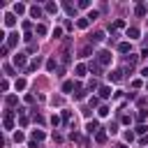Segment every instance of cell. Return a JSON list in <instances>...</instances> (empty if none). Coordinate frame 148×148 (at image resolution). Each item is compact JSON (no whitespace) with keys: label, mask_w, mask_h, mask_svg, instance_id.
I'll return each instance as SVG.
<instances>
[{"label":"cell","mask_w":148,"mask_h":148,"mask_svg":"<svg viewBox=\"0 0 148 148\" xmlns=\"http://www.w3.org/2000/svg\"><path fill=\"white\" fill-rule=\"evenodd\" d=\"M46 72H56V58H49L46 60Z\"/></svg>","instance_id":"cell-19"},{"label":"cell","mask_w":148,"mask_h":148,"mask_svg":"<svg viewBox=\"0 0 148 148\" xmlns=\"http://www.w3.org/2000/svg\"><path fill=\"white\" fill-rule=\"evenodd\" d=\"M86 72H88L86 65H76V67H74V74H76V76H86Z\"/></svg>","instance_id":"cell-11"},{"label":"cell","mask_w":148,"mask_h":148,"mask_svg":"<svg viewBox=\"0 0 148 148\" xmlns=\"http://www.w3.org/2000/svg\"><path fill=\"white\" fill-rule=\"evenodd\" d=\"M72 90H76L74 81H65V83H62V92H72Z\"/></svg>","instance_id":"cell-12"},{"label":"cell","mask_w":148,"mask_h":148,"mask_svg":"<svg viewBox=\"0 0 148 148\" xmlns=\"http://www.w3.org/2000/svg\"><path fill=\"white\" fill-rule=\"evenodd\" d=\"M90 39H92V42H102V39H104V32H102V30H97V32H92V37H90Z\"/></svg>","instance_id":"cell-21"},{"label":"cell","mask_w":148,"mask_h":148,"mask_svg":"<svg viewBox=\"0 0 148 148\" xmlns=\"http://www.w3.org/2000/svg\"><path fill=\"white\" fill-rule=\"evenodd\" d=\"M69 118H72V113H69V111H62V120H65V123H69Z\"/></svg>","instance_id":"cell-37"},{"label":"cell","mask_w":148,"mask_h":148,"mask_svg":"<svg viewBox=\"0 0 148 148\" xmlns=\"http://www.w3.org/2000/svg\"><path fill=\"white\" fill-rule=\"evenodd\" d=\"M125 141H134V132H125Z\"/></svg>","instance_id":"cell-38"},{"label":"cell","mask_w":148,"mask_h":148,"mask_svg":"<svg viewBox=\"0 0 148 148\" xmlns=\"http://www.w3.org/2000/svg\"><path fill=\"white\" fill-rule=\"evenodd\" d=\"M86 132H88V134H92V132L97 134V120H88V125H86Z\"/></svg>","instance_id":"cell-7"},{"label":"cell","mask_w":148,"mask_h":148,"mask_svg":"<svg viewBox=\"0 0 148 148\" xmlns=\"http://www.w3.org/2000/svg\"><path fill=\"white\" fill-rule=\"evenodd\" d=\"M90 51H92L90 46H86V49H81V58H88V56H90Z\"/></svg>","instance_id":"cell-29"},{"label":"cell","mask_w":148,"mask_h":148,"mask_svg":"<svg viewBox=\"0 0 148 148\" xmlns=\"http://www.w3.org/2000/svg\"><path fill=\"white\" fill-rule=\"evenodd\" d=\"M90 72H102V67L97 62H90Z\"/></svg>","instance_id":"cell-31"},{"label":"cell","mask_w":148,"mask_h":148,"mask_svg":"<svg viewBox=\"0 0 148 148\" xmlns=\"http://www.w3.org/2000/svg\"><path fill=\"white\" fill-rule=\"evenodd\" d=\"M2 125H5V130H7V132H9V130H14V111H5Z\"/></svg>","instance_id":"cell-1"},{"label":"cell","mask_w":148,"mask_h":148,"mask_svg":"<svg viewBox=\"0 0 148 148\" xmlns=\"http://www.w3.org/2000/svg\"><path fill=\"white\" fill-rule=\"evenodd\" d=\"M79 7H81V9H86V7H90V2H88V0H81V2H79Z\"/></svg>","instance_id":"cell-39"},{"label":"cell","mask_w":148,"mask_h":148,"mask_svg":"<svg viewBox=\"0 0 148 148\" xmlns=\"http://www.w3.org/2000/svg\"><path fill=\"white\" fill-rule=\"evenodd\" d=\"M76 25H79L81 30H86V28L90 25V21H88V16H83V18H79V21H76Z\"/></svg>","instance_id":"cell-15"},{"label":"cell","mask_w":148,"mask_h":148,"mask_svg":"<svg viewBox=\"0 0 148 148\" xmlns=\"http://www.w3.org/2000/svg\"><path fill=\"white\" fill-rule=\"evenodd\" d=\"M51 125H56V127H58V125H60V118H58V116H56V113H53V116H51Z\"/></svg>","instance_id":"cell-34"},{"label":"cell","mask_w":148,"mask_h":148,"mask_svg":"<svg viewBox=\"0 0 148 148\" xmlns=\"http://www.w3.org/2000/svg\"><path fill=\"white\" fill-rule=\"evenodd\" d=\"M23 139H25V136H23V132H16V134H14V141H16V143H18V141H23Z\"/></svg>","instance_id":"cell-36"},{"label":"cell","mask_w":148,"mask_h":148,"mask_svg":"<svg viewBox=\"0 0 148 148\" xmlns=\"http://www.w3.org/2000/svg\"><path fill=\"white\" fill-rule=\"evenodd\" d=\"M16 102H18V97H16V95H7V104H9V106H14Z\"/></svg>","instance_id":"cell-27"},{"label":"cell","mask_w":148,"mask_h":148,"mask_svg":"<svg viewBox=\"0 0 148 148\" xmlns=\"http://www.w3.org/2000/svg\"><path fill=\"white\" fill-rule=\"evenodd\" d=\"M39 65H42V58H35V60H32V62H30V67H28V69H25V72H35V69H37V67H39Z\"/></svg>","instance_id":"cell-16"},{"label":"cell","mask_w":148,"mask_h":148,"mask_svg":"<svg viewBox=\"0 0 148 148\" xmlns=\"http://www.w3.org/2000/svg\"><path fill=\"white\" fill-rule=\"evenodd\" d=\"M95 139H97V143H104V141H106V132H97Z\"/></svg>","instance_id":"cell-24"},{"label":"cell","mask_w":148,"mask_h":148,"mask_svg":"<svg viewBox=\"0 0 148 148\" xmlns=\"http://www.w3.org/2000/svg\"><path fill=\"white\" fill-rule=\"evenodd\" d=\"M44 136H46V134H44L42 130H35V132H32V141H44Z\"/></svg>","instance_id":"cell-17"},{"label":"cell","mask_w":148,"mask_h":148,"mask_svg":"<svg viewBox=\"0 0 148 148\" xmlns=\"http://www.w3.org/2000/svg\"><path fill=\"white\" fill-rule=\"evenodd\" d=\"M127 37H130V39H139V28H134V25L127 28Z\"/></svg>","instance_id":"cell-9"},{"label":"cell","mask_w":148,"mask_h":148,"mask_svg":"<svg viewBox=\"0 0 148 148\" xmlns=\"http://www.w3.org/2000/svg\"><path fill=\"white\" fill-rule=\"evenodd\" d=\"M109 111H111L109 106H99V116H102V118H104V116H109Z\"/></svg>","instance_id":"cell-30"},{"label":"cell","mask_w":148,"mask_h":148,"mask_svg":"<svg viewBox=\"0 0 148 148\" xmlns=\"http://www.w3.org/2000/svg\"><path fill=\"white\" fill-rule=\"evenodd\" d=\"M120 74H123V72H111V74H109V81H116V83H118V81L123 79Z\"/></svg>","instance_id":"cell-22"},{"label":"cell","mask_w":148,"mask_h":148,"mask_svg":"<svg viewBox=\"0 0 148 148\" xmlns=\"http://www.w3.org/2000/svg\"><path fill=\"white\" fill-rule=\"evenodd\" d=\"M5 25H7V28H14V25H16V14H14V12H7V14H5Z\"/></svg>","instance_id":"cell-3"},{"label":"cell","mask_w":148,"mask_h":148,"mask_svg":"<svg viewBox=\"0 0 148 148\" xmlns=\"http://www.w3.org/2000/svg\"><path fill=\"white\" fill-rule=\"evenodd\" d=\"M35 32H37V35H46V25H42V23H39V25L35 28Z\"/></svg>","instance_id":"cell-28"},{"label":"cell","mask_w":148,"mask_h":148,"mask_svg":"<svg viewBox=\"0 0 148 148\" xmlns=\"http://www.w3.org/2000/svg\"><path fill=\"white\" fill-rule=\"evenodd\" d=\"M146 130H148V127H146V125H139V127H136V134H143V132H146Z\"/></svg>","instance_id":"cell-41"},{"label":"cell","mask_w":148,"mask_h":148,"mask_svg":"<svg viewBox=\"0 0 148 148\" xmlns=\"http://www.w3.org/2000/svg\"><path fill=\"white\" fill-rule=\"evenodd\" d=\"M62 7H65V12H67L69 16H74V14H76V7H74V5H69V2H65Z\"/></svg>","instance_id":"cell-18"},{"label":"cell","mask_w":148,"mask_h":148,"mask_svg":"<svg viewBox=\"0 0 148 148\" xmlns=\"http://www.w3.org/2000/svg\"><path fill=\"white\" fill-rule=\"evenodd\" d=\"M51 104H53V106H60V104H62V97H53Z\"/></svg>","instance_id":"cell-32"},{"label":"cell","mask_w":148,"mask_h":148,"mask_svg":"<svg viewBox=\"0 0 148 148\" xmlns=\"http://www.w3.org/2000/svg\"><path fill=\"white\" fill-rule=\"evenodd\" d=\"M44 9H46L49 14H56V12H58V5H56V2H46V5H44Z\"/></svg>","instance_id":"cell-13"},{"label":"cell","mask_w":148,"mask_h":148,"mask_svg":"<svg viewBox=\"0 0 148 148\" xmlns=\"http://www.w3.org/2000/svg\"><path fill=\"white\" fill-rule=\"evenodd\" d=\"M130 49H132L130 42H120V44H118V51H120V53H130Z\"/></svg>","instance_id":"cell-10"},{"label":"cell","mask_w":148,"mask_h":148,"mask_svg":"<svg viewBox=\"0 0 148 148\" xmlns=\"http://www.w3.org/2000/svg\"><path fill=\"white\" fill-rule=\"evenodd\" d=\"M23 12H25V5L23 2H16L14 5V14H23Z\"/></svg>","instance_id":"cell-20"},{"label":"cell","mask_w":148,"mask_h":148,"mask_svg":"<svg viewBox=\"0 0 148 148\" xmlns=\"http://www.w3.org/2000/svg\"><path fill=\"white\" fill-rule=\"evenodd\" d=\"M97 16H99V12H97V9H90V12H88V21H95Z\"/></svg>","instance_id":"cell-25"},{"label":"cell","mask_w":148,"mask_h":148,"mask_svg":"<svg viewBox=\"0 0 148 148\" xmlns=\"http://www.w3.org/2000/svg\"><path fill=\"white\" fill-rule=\"evenodd\" d=\"M14 86H16V90H25V81H23V79H16Z\"/></svg>","instance_id":"cell-26"},{"label":"cell","mask_w":148,"mask_h":148,"mask_svg":"<svg viewBox=\"0 0 148 148\" xmlns=\"http://www.w3.org/2000/svg\"><path fill=\"white\" fill-rule=\"evenodd\" d=\"M92 88H97V81L92 79V81H88V90H92Z\"/></svg>","instance_id":"cell-40"},{"label":"cell","mask_w":148,"mask_h":148,"mask_svg":"<svg viewBox=\"0 0 148 148\" xmlns=\"http://www.w3.org/2000/svg\"><path fill=\"white\" fill-rule=\"evenodd\" d=\"M111 95H113V90H111L109 86H102V88H99V97L106 99V97H111Z\"/></svg>","instance_id":"cell-6"},{"label":"cell","mask_w":148,"mask_h":148,"mask_svg":"<svg viewBox=\"0 0 148 148\" xmlns=\"http://www.w3.org/2000/svg\"><path fill=\"white\" fill-rule=\"evenodd\" d=\"M76 99H86V90L81 86H76Z\"/></svg>","instance_id":"cell-23"},{"label":"cell","mask_w":148,"mask_h":148,"mask_svg":"<svg viewBox=\"0 0 148 148\" xmlns=\"http://www.w3.org/2000/svg\"><path fill=\"white\" fill-rule=\"evenodd\" d=\"M32 120H35V123H39V125H44V118H42L39 113H35V116H32Z\"/></svg>","instance_id":"cell-33"},{"label":"cell","mask_w":148,"mask_h":148,"mask_svg":"<svg viewBox=\"0 0 148 148\" xmlns=\"http://www.w3.org/2000/svg\"><path fill=\"white\" fill-rule=\"evenodd\" d=\"M97 60H99V65H109V62H111V53H109L106 49H102V51L97 53Z\"/></svg>","instance_id":"cell-2"},{"label":"cell","mask_w":148,"mask_h":148,"mask_svg":"<svg viewBox=\"0 0 148 148\" xmlns=\"http://www.w3.org/2000/svg\"><path fill=\"white\" fill-rule=\"evenodd\" d=\"M14 65L16 67H25V53H16L14 56Z\"/></svg>","instance_id":"cell-4"},{"label":"cell","mask_w":148,"mask_h":148,"mask_svg":"<svg viewBox=\"0 0 148 148\" xmlns=\"http://www.w3.org/2000/svg\"><path fill=\"white\" fill-rule=\"evenodd\" d=\"M146 88H148V83H146Z\"/></svg>","instance_id":"cell-43"},{"label":"cell","mask_w":148,"mask_h":148,"mask_svg":"<svg viewBox=\"0 0 148 148\" xmlns=\"http://www.w3.org/2000/svg\"><path fill=\"white\" fill-rule=\"evenodd\" d=\"M134 12H136V16H146V14H148V7H146V5H136Z\"/></svg>","instance_id":"cell-14"},{"label":"cell","mask_w":148,"mask_h":148,"mask_svg":"<svg viewBox=\"0 0 148 148\" xmlns=\"http://www.w3.org/2000/svg\"><path fill=\"white\" fill-rule=\"evenodd\" d=\"M16 42H18V35H16V32L7 35V46H9V49H12V46H16Z\"/></svg>","instance_id":"cell-5"},{"label":"cell","mask_w":148,"mask_h":148,"mask_svg":"<svg viewBox=\"0 0 148 148\" xmlns=\"http://www.w3.org/2000/svg\"><path fill=\"white\" fill-rule=\"evenodd\" d=\"M30 16H32V18H39V16H42V7L32 5V7H30Z\"/></svg>","instance_id":"cell-8"},{"label":"cell","mask_w":148,"mask_h":148,"mask_svg":"<svg viewBox=\"0 0 148 148\" xmlns=\"http://www.w3.org/2000/svg\"><path fill=\"white\" fill-rule=\"evenodd\" d=\"M116 132H118V125L111 123V125H109V134H116Z\"/></svg>","instance_id":"cell-35"},{"label":"cell","mask_w":148,"mask_h":148,"mask_svg":"<svg viewBox=\"0 0 148 148\" xmlns=\"http://www.w3.org/2000/svg\"><path fill=\"white\" fill-rule=\"evenodd\" d=\"M141 76H143V79H148V67H143V69H141Z\"/></svg>","instance_id":"cell-42"}]
</instances>
